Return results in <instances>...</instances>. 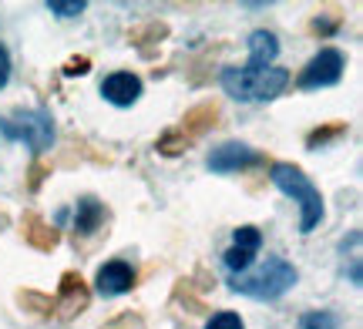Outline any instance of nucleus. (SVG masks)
Masks as SVG:
<instances>
[{"label": "nucleus", "mask_w": 363, "mask_h": 329, "mask_svg": "<svg viewBox=\"0 0 363 329\" xmlns=\"http://www.w3.org/2000/svg\"><path fill=\"white\" fill-rule=\"evenodd\" d=\"M269 182L299 205V232L303 236L316 232L323 222V195L310 182V175L293 161H269Z\"/></svg>", "instance_id": "f257e3e1"}, {"label": "nucleus", "mask_w": 363, "mask_h": 329, "mask_svg": "<svg viewBox=\"0 0 363 329\" xmlns=\"http://www.w3.org/2000/svg\"><path fill=\"white\" fill-rule=\"evenodd\" d=\"M293 74L286 67L246 71V67H222V88L235 101H272L289 88Z\"/></svg>", "instance_id": "f03ea898"}, {"label": "nucleus", "mask_w": 363, "mask_h": 329, "mask_svg": "<svg viewBox=\"0 0 363 329\" xmlns=\"http://www.w3.org/2000/svg\"><path fill=\"white\" fill-rule=\"evenodd\" d=\"M296 265L286 262L283 255H269L262 269L256 272H249V276H229V289L233 292H242L249 299H262V303H272V299H279L286 292L296 286Z\"/></svg>", "instance_id": "7ed1b4c3"}, {"label": "nucleus", "mask_w": 363, "mask_h": 329, "mask_svg": "<svg viewBox=\"0 0 363 329\" xmlns=\"http://www.w3.org/2000/svg\"><path fill=\"white\" fill-rule=\"evenodd\" d=\"M0 134L11 142H24L40 158L54 145V118L48 108H13L0 115Z\"/></svg>", "instance_id": "20e7f679"}, {"label": "nucleus", "mask_w": 363, "mask_h": 329, "mask_svg": "<svg viewBox=\"0 0 363 329\" xmlns=\"http://www.w3.org/2000/svg\"><path fill=\"white\" fill-rule=\"evenodd\" d=\"M343 71H347V54L337 51V47H320V51L306 61V67L296 74V88L299 91L333 88V84H340Z\"/></svg>", "instance_id": "39448f33"}, {"label": "nucleus", "mask_w": 363, "mask_h": 329, "mask_svg": "<svg viewBox=\"0 0 363 329\" xmlns=\"http://www.w3.org/2000/svg\"><path fill=\"white\" fill-rule=\"evenodd\" d=\"M91 303V289L84 276L74 272V269H67L61 272V282H57V296H54V316L71 323V319H78Z\"/></svg>", "instance_id": "423d86ee"}, {"label": "nucleus", "mask_w": 363, "mask_h": 329, "mask_svg": "<svg viewBox=\"0 0 363 329\" xmlns=\"http://www.w3.org/2000/svg\"><path fill=\"white\" fill-rule=\"evenodd\" d=\"M206 165H208V171L225 175V171H249V168H256V165H266V158H262L256 148L242 145V142H225V145L208 151Z\"/></svg>", "instance_id": "0eeeda50"}, {"label": "nucleus", "mask_w": 363, "mask_h": 329, "mask_svg": "<svg viewBox=\"0 0 363 329\" xmlns=\"http://www.w3.org/2000/svg\"><path fill=\"white\" fill-rule=\"evenodd\" d=\"M138 286V272H135V265L125 262V259H111V262H104L98 269V276H94V289L101 292L104 299H111V296H125Z\"/></svg>", "instance_id": "6e6552de"}, {"label": "nucleus", "mask_w": 363, "mask_h": 329, "mask_svg": "<svg viewBox=\"0 0 363 329\" xmlns=\"http://www.w3.org/2000/svg\"><path fill=\"white\" fill-rule=\"evenodd\" d=\"M101 98L115 108H131L142 98V78L131 71H115L101 81Z\"/></svg>", "instance_id": "1a4fd4ad"}, {"label": "nucleus", "mask_w": 363, "mask_h": 329, "mask_svg": "<svg viewBox=\"0 0 363 329\" xmlns=\"http://www.w3.org/2000/svg\"><path fill=\"white\" fill-rule=\"evenodd\" d=\"M21 238L38 252H54L61 246V232L51 222H44L38 212H24L21 215Z\"/></svg>", "instance_id": "9d476101"}, {"label": "nucleus", "mask_w": 363, "mask_h": 329, "mask_svg": "<svg viewBox=\"0 0 363 329\" xmlns=\"http://www.w3.org/2000/svg\"><path fill=\"white\" fill-rule=\"evenodd\" d=\"M222 118V108L219 101H199L195 108H189L185 115H182V125L179 132L189 138V142H195V138H202V134H208L216 125H219Z\"/></svg>", "instance_id": "9b49d317"}, {"label": "nucleus", "mask_w": 363, "mask_h": 329, "mask_svg": "<svg viewBox=\"0 0 363 329\" xmlns=\"http://www.w3.org/2000/svg\"><path fill=\"white\" fill-rule=\"evenodd\" d=\"M108 222V209L101 198L81 195L78 209H74V238H88L94 232H101V225Z\"/></svg>", "instance_id": "f8f14e48"}, {"label": "nucleus", "mask_w": 363, "mask_h": 329, "mask_svg": "<svg viewBox=\"0 0 363 329\" xmlns=\"http://www.w3.org/2000/svg\"><path fill=\"white\" fill-rule=\"evenodd\" d=\"M246 44H249V61L242 64L246 71H266V67H272L276 54H279V40H276L272 30H252Z\"/></svg>", "instance_id": "ddd939ff"}, {"label": "nucleus", "mask_w": 363, "mask_h": 329, "mask_svg": "<svg viewBox=\"0 0 363 329\" xmlns=\"http://www.w3.org/2000/svg\"><path fill=\"white\" fill-rule=\"evenodd\" d=\"M172 34V27L165 24V21H145V24H135L128 30V44L131 47H138V51L145 54V57H152L155 54V47L162 44V40H169Z\"/></svg>", "instance_id": "4468645a"}, {"label": "nucleus", "mask_w": 363, "mask_h": 329, "mask_svg": "<svg viewBox=\"0 0 363 329\" xmlns=\"http://www.w3.org/2000/svg\"><path fill=\"white\" fill-rule=\"evenodd\" d=\"M13 303L21 306L27 316H34V319H54V299L48 296V292L17 289V292H13Z\"/></svg>", "instance_id": "2eb2a0df"}, {"label": "nucleus", "mask_w": 363, "mask_h": 329, "mask_svg": "<svg viewBox=\"0 0 363 329\" xmlns=\"http://www.w3.org/2000/svg\"><path fill=\"white\" fill-rule=\"evenodd\" d=\"M347 134V121H326V125H316L310 134H306V148L316 151V148H326L330 142H337Z\"/></svg>", "instance_id": "dca6fc26"}, {"label": "nucleus", "mask_w": 363, "mask_h": 329, "mask_svg": "<svg viewBox=\"0 0 363 329\" xmlns=\"http://www.w3.org/2000/svg\"><path fill=\"white\" fill-rule=\"evenodd\" d=\"M189 148H192V142H189L179 128L162 132V134H158V142H155V151H158V155H165V158H179V155H185Z\"/></svg>", "instance_id": "f3484780"}, {"label": "nucleus", "mask_w": 363, "mask_h": 329, "mask_svg": "<svg viewBox=\"0 0 363 329\" xmlns=\"http://www.w3.org/2000/svg\"><path fill=\"white\" fill-rule=\"evenodd\" d=\"M51 168H54V161H44V158H34L30 161V168H27V178H24V188L34 195L40 185H44V178L51 175Z\"/></svg>", "instance_id": "a211bd4d"}, {"label": "nucleus", "mask_w": 363, "mask_h": 329, "mask_svg": "<svg viewBox=\"0 0 363 329\" xmlns=\"http://www.w3.org/2000/svg\"><path fill=\"white\" fill-rule=\"evenodd\" d=\"M233 246H239V249H249V252H259L262 246V232L256 229V225H239L233 236Z\"/></svg>", "instance_id": "6ab92c4d"}, {"label": "nucleus", "mask_w": 363, "mask_h": 329, "mask_svg": "<svg viewBox=\"0 0 363 329\" xmlns=\"http://www.w3.org/2000/svg\"><path fill=\"white\" fill-rule=\"evenodd\" d=\"M299 329H340V316L326 313V309H320V313H306V316L299 319Z\"/></svg>", "instance_id": "aec40b11"}, {"label": "nucleus", "mask_w": 363, "mask_h": 329, "mask_svg": "<svg viewBox=\"0 0 363 329\" xmlns=\"http://www.w3.org/2000/svg\"><path fill=\"white\" fill-rule=\"evenodd\" d=\"M208 57H212V47H208L202 57H195L192 67H185V78L192 81V84H206L212 78V67H208Z\"/></svg>", "instance_id": "412c9836"}, {"label": "nucleus", "mask_w": 363, "mask_h": 329, "mask_svg": "<svg viewBox=\"0 0 363 329\" xmlns=\"http://www.w3.org/2000/svg\"><path fill=\"white\" fill-rule=\"evenodd\" d=\"M206 329H246V323H242V316H239V313L222 309V313H212V316H208Z\"/></svg>", "instance_id": "4be33fe9"}, {"label": "nucleus", "mask_w": 363, "mask_h": 329, "mask_svg": "<svg viewBox=\"0 0 363 329\" xmlns=\"http://www.w3.org/2000/svg\"><path fill=\"white\" fill-rule=\"evenodd\" d=\"M340 24H343L340 17H326V13H316V17L310 21V34H313V37H330V34H337V30H340Z\"/></svg>", "instance_id": "5701e85b"}, {"label": "nucleus", "mask_w": 363, "mask_h": 329, "mask_svg": "<svg viewBox=\"0 0 363 329\" xmlns=\"http://www.w3.org/2000/svg\"><path fill=\"white\" fill-rule=\"evenodd\" d=\"M84 0H48V11L57 13V17H78V13H84Z\"/></svg>", "instance_id": "b1692460"}, {"label": "nucleus", "mask_w": 363, "mask_h": 329, "mask_svg": "<svg viewBox=\"0 0 363 329\" xmlns=\"http://www.w3.org/2000/svg\"><path fill=\"white\" fill-rule=\"evenodd\" d=\"M91 71V57L88 54H74V57H67L65 67H61V74L65 78H84Z\"/></svg>", "instance_id": "393cba45"}, {"label": "nucleus", "mask_w": 363, "mask_h": 329, "mask_svg": "<svg viewBox=\"0 0 363 329\" xmlns=\"http://www.w3.org/2000/svg\"><path fill=\"white\" fill-rule=\"evenodd\" d=\"M101 329H145V319L138 316V313H118L115 319H108V323H101Z\"/></svg>", "instance_id": "a878e982"}, {"label": "nucleus", "mask_w": 363, "mask_h": 329, "mask_svg": "<svg viewBox=\"0 0 363 329\" xmlns=\"http://www.w3.org/2000/svg\"><path fill=\"white\" fill-rule=\"evenodd\" d=\"M7 81H11V54H7V47L0 44V91L7 88Z\"/></svg>", "instance_id": "bb28decb"}]
</instances>
